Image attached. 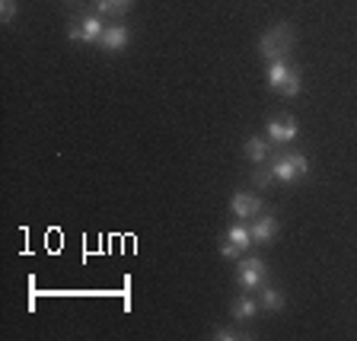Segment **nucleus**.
<instances>
[{"mask_svg":"<svg viewBox=\"0 0 357 341\" xmlns=\"http://www.w3.org/2000/svg\"><path fill=\"white\" fill-rule=\"evenodd\" d=\"M249 230H252V239H255V243L265 245V243H271V239L278 236L281 223H278V217H275V214H265V211H261V214L255 217L252 223H249Z\"/></svg>","mask_w":357,"mask_h":341,"instance_id":"obj_9","label":"nucleus"},{"mask_svg":"<svg viewBox=\"0 0 357 341\" xmlns=\"http://www.w3.org/2000/svg\"><path fill=\"white\" fill-rule=\"evenodd\" d=\"M67 3H77V0H67Z\"/></svg>","mask_w":357,"mask_h":341,"instance_id":"obj_19","label":"nucleus"},{"mask_svg":"<svg viewBox=\"0 0 357 341\" xmlns=\"http://www.w3.org/2000/svg\"><path fill=\"white\" fill-rule=\"evenodd\" d=\"M236 284H239V290H245V294H255V290H261L268 284V265L261 259H255V255H249V259H239V265H236Z\"/></svg>","mask_w":357,"mask_h":341,"instance_id":"obj_5","label":"nucleus"},{"mask_svg":"<svg viewBox=\"0 0 357 341\" xmlns=\"http://www.w3.org/2000/svg\"><path fill=\"white\" fill-rule=\"evenodd\" d=\"M245 156H249L255 166H261V163H268V160L275 156V147H271L268 137H259V134H255V137L245 141Z\"/></svg>","mask_w":357,"mask_h":341,"instance_id":"obj_11","label":"nucleus"},{"mask_svg":"<svg viewBox=\"0 0 357 341\" xmlns=\"http://www.w3.org/2000/svg\"><path fill=\"white\" fill-rule=\"evenodd\" d=\"M261 198L255 192H233L230 198V211L239 217V220H255V217L261 214Z\"/></svg>","mask_w":357,"mask_h":341,"instance_id":"obj_7","label":"nucleus"},{"mask_svg":"<svg viewBox=\"0 0 357 341\" xmlns=\"http://www.w3.org/2000/svg\"><path fill=\"white\" fill-rule=\"evenodd\" d=\"M268 166H271V176L281 179V182H300L310 172V160L297 150L294 153H275L268 160Z\"/></svg>","mask_w":357,"mask_h":341,"instance_id":"obj_3","label":"nucleus"},{"mask_svg":"<svg viewBox=\"0 0 357 341\" xmlns=\"http://www.w3.org/2000/svg\"><path fill=\"white\" fill-rule=\"evenodd\" d=\"M271 182H275V176H271V166H268V163L255 166V172H252V185H255V188H268Z\"/></svg>","mask_w":357,"mask_h":341,"instance_id":"obj_16","label":"nucleus"},{"mask_svg":"<svg viewBox=\"0 0 357 341\" xmlns=\"http://www.w3.org/2000/svg\"><path fill=\"white\" fill-rule=\"evenodd\" d=\"M220 259H227V262H239V259H243V252H239V249H236L233 243H227V239H223V243H220Z\"/></svg>","mask_w":357,"mask_h":341,"instance_id":"obj_18","label":"nucleus"},{"mask_svg":"<svg viewBox=\"0 0 357 341\" xmlns=\"http://www.w3.org/2000/svg\"><path fill=\"white\" fill-rule=\"evenodd\" d=\"M297 131H300V128H297V119H294V115H275V119L265 125V137L271 141V147H275V150H281L284 144L294 141V137H297Z\"/></svg>","mask_w":357,"mask_h":341,"instance_id":"obj_6","label":"nucleus"},{"mask_svg":"<svg viewBox=\"0 0 357 341\" xmlns=\"http://www.w3.org/2000/svg\"><path fill=\"white\" fill-rule=\"evenodd\" d=\"M265 83H268V89H271V93H281V96L294 99V96H300L303 77H300V67L297 64H287V58H284V61H268Z\"/></svg>","mask_w":357,"mask_h":341,"instance_id":"obj_1","label":"nucleus"},{"mask_svg":"<svg viewBox=\"0 0 357 341\" xmlns=\"http://www.w3.org/2000/svg\"><path fill=\"white\" fill-rule=\"evenodd\" d=\"M259 303H261V310H265V312H281L284 306H287V300H284L281 290H275V287H268V284H265V287H261V300H259Z\"/></svg>","mask_w":357,"mask_h":341,"instance_id":"obj_14","label":"nucleus"},{"mask_svg":"<svg viewBox=\"0 0 357 341\" xmlns=\"http://www.w3.org/2000/svg\"><path fill=\"white\" fill-rule=\"evenodd\" d=\"M223 239L236 245V249H239L243 255L249 252V245L255 243V239H252V230H249L245 223H233V227H227V236H223Z\"/></svg>","mask_w":357,"mask_h":341,"instance_id":"obj_12","label":"nucleus"},{"mask_svg":"<svg viewBox=\"0 0 357 341\" xmlns=\"http://www.w3.org/2000/svg\"><path fill=\"white\" fill-rule=\"evenodd\" d=\"M128 42H131V29L128 26H105L102 38H99V48L109 54H119L128 48Z\"/></svg>","mask_w":357,"mask_h":341,"instance_id":"obj_8","label":"nucleus"},{"mask_svg":"<svg viewBox=\"0 0 357 341\" xmlns=\"http://www.w3.org/2000/svg\"><path fill=\"white\" fill-rule=\"evenodd\" d=\"M134 7V0H93V10H96L99 16H125L128 10Z\"/></svg>","mask_w":357,"mask_h":341,"instance_id":"obj_13","label":"nucleus"},{"mask_svg":"<svg viewBox=\"0 0 357 341\" xmlns=\"http://www.w3.org/2000/svg\"><path fill=\"white\" fill-rule=\"evenodd\" d=\"M259 310H261V303L252 297V294H239V297H233V303H230V316H233V322H252L255 316H259Z\"/></svg>","mask_w":357,"mask_h":341,"instance_id":"obj_10","label":"nucleus"},{"mask_svg":"<svg viewBox=\"0 0 357 341\" xmlns=\"http://www.w3.org/2000/svg\"><path fill=\"white\" fill-rule=\"evenodd\" d=\"M211 338L214 341H243V338H249V335L239 332V328H233V326H217L214 332H211Z\"/></svg>","mask_w":357,"mask_h":341,"instance_id":"obj_15","label":"nucleus"},{"mask_svg":"<svg viewBox=\"0 0 357 341\" xmlns=\"http://www.w3.org/2000/svg\"><path fill=\"white\" fill-rule=\"evenodd\" d=\"M0 20H3V26L16 20V0H0Z\"/></svg>","mask_w":357,"mask_h":341,"instance_id":"obj_17","label":"nucleus"},{"mask_svg":"<svg viewBox=\"0 0 357 341\" xmlns=\"http://www.w3.org/2000/svg\"><path fill=\"white\" fill-rule=\"evenodd\" d=\"M294 48V26L290 22H278L259 38V54L265 61H284Z\"/></svg>","mask_w":357,"mask_h":341,"instance_id":"obj_2","label":"nucleus"},{"mask_svg":"<svg viewBox=\"0 0 357 341\" xmlns=\"http://www.w3.org/2000/svg\"><path fill=\"white\" fill-rule=\"evenodd\" d=\"M102 32H105V22H102V16H99L96 10H93V13L77 16V20H70V26H67V38H70V42L99 45Z\"/></svg>","mask_w":357,"mask_h":341,"instance_id":"obj_4","label":"nucleus"}]
</instances>
